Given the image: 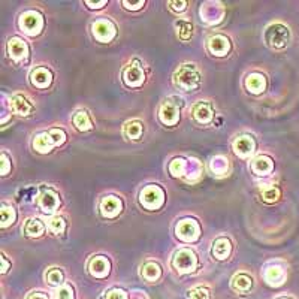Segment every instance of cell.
I'll list each match as a JSON object with an SVG mask.
<instances>
[{"instance_id":"obj_32","label":"cell","mask_w":299,"mask_h":299,"mask_svg":"<svg viewBox=\"0 0 299 299\" xmlns=\"http://www.w3.org/2000/svg\"><path fill=\"white\" fill-rule=\"evenodd\" d=\"M262 197H263L265 202L272 204V202L278 201V197H280V190H278L277 187H274V186L267 187V189H263V191H262Z\"/></svg>"},{"instance_id":"obj_36","label":"cell","mask_w":299,"mask_h":299,"mask_svg":"<svg viewBox=\"0 0 299 299\" xmlns=\"http://www.w3.org/2000/svg\"><path fill=\"white\" fill-rule=\"evenodd\" d=\"M184 164H186V162H184L183 159H175V160L171 163V166H169V169H171L172 175H175V177L181 175V174H183V171H184Z\"/></svg>"},{"instance_id":"obj_40","label":"cell","mask_w":299,"mask_h":299,"mask_svg":"<svg viewBox=\"0 0 299 299\" xmlns=\"http://www.w3.org/2000/svg\"><path fill=\"white\" fill-rule=\"evenodd\" d=\"M123 5H124V8H126V9H132V11H136V9H141V6H144V2L141 0V2H138L136 5H130L129 2H123Z\"/></svg>"},{"instance_id":"obj_16","label":"cell","mask_w":299,"mask_h":299,"mask_svg":"<svg viewBox=\"0 0 299 299\" xmlns=\"http://www.w3.org/2000/svg\"><path fill=\"white\" fill-rule=\"evenodd\" d=\"M30 81L38 88H47L53 81V75L47 68H36L30 74Z\"/></svg>"},{"instance_id":"obj_25","label":"cell","mask_w":299,"mask_h":299,"mask_svg":"<svg viewBox=\"0 0 299 299\" xmlns=\"http://www.w3.org/2000/svg\"><path fill=\"white\" fill-rule=\"evenodd\" d=\"M253 287V278L247 274H238L232 280V289L237 292H248Z\"/></svg>"},{"instance_id":"obj_7","label":"cell","mask_w":299,"mask_h":299,"mask_svg":"<svg viewBox=\"0 0 299 299\" xmlns=\"http://www.w3.org/2000/svg\"><path fill=\"white\" fill-rule=\"evenodd\" d=\"M177 237L183 241H194L199 237V224L191 220V218H184L177 224Z\"/></svg>"},{"instance_id":"obj_13","label":"cell","mask_w":299,"mask_h":299,"mask_svg":"<svg viewBox=\"0 0 299 299\" xmlns=\"http://www.w3.org/2000/svg\"><path fill=\"white\" fill-rule=\"evenodd\" d=\"M109 268H111L109 260L107 257H104V256H96L88 263V271H90V274L93 277H97V278L107 277L109 274Z\"/></svg>"},{"instance_id":"obj_34","label":"cell","mask_w":299,"mask_h":299,"mask_svg":"<svg viewBox=\"0 0 299 299\" xmlns=\"http://www.w3.org/2000/svg\"><path fill=\"white\" fill-rule=\"evenodd\" d=\"M177 27H178V36L184 41H187L189 38L191 36V26L189 23H184V21H180L177 23Z\"/></svg>"},{"instance_id":"obj_28","label":"cell","mask_w":299,"mask_h":299,"mask_svg":"<svg viewBox=\"0 0 299 299\" xmlns=\"http://www.w3.org/2000/svg\"><path fill=\"white\" fill-rule=\"evenodd\" d=\"M74 124L77 126L78 130H82V132L91 129V121H90L87 112H84V111H80V112L75 114V117H74Z\"/></svg>"},{"instance_id":"obj_29","label":"cell","mask_w":299,"mask_h":299,"mask_svg":"<svg viewBox=\"0 0 299 299\" xmlns=\"http://www.w3.org/2000/svg\"><path fill=\"white\" fill-rule=\"evenodd\" d=\"M15 210L12 207H6L3 205L2 207V227H8L9 224H12L15 221Z\"/></svg>"},{"instance_id":"obj_17","label":"cell","mask_w":299,"mask_h":299,"mask_svg":"<svg viewBox=\"0 0 299 299\" xmlns=\"http://www.w3.org/2000/svg\"><path fill=\"white\" fill-rule=\"evenodd\" d=\"M234 150L240 157H248L254 151V141L250 136H240L234 142Z\"/></svg>"},{"instance_id":"obj_12","label":"cell","mask_w":299,"mask_h":299,"mask_svg":"<svg viewBox=\"0 0 299 299\" xmlns=\"http://www.w3.org/2000/svg\"><path fill=\"white\" fill-rule=\"evenodd\" d=\"M121 211V201L115 196H105L101 202V214L104 217H117Z\"/></svg>"},{"instance_id":"obj_4","label":"cell","mask_w":299,"mask_h":299,"mask_svg":"<svg viewBox=\"0 0 299 299\" xmlns=\"http://www.w3.org/2000/svg\"><path fill=\"white\" fill-rule=\"evenodd\" d=\"M139 201L147 210H159L163 205L164 193L159 186H147L141 191Z\"/></svg>"},{"instance_id":"obj_20","label":"cell","mask_w":299,"mask_h":299,"mask_svg":"<svg viewBox=\"0 0 299 299\" xmlns=\"http://www.w3.org/2000/svg\"><path fill=\"white\" fill-rule=\"evenodd\" d=\"M251 169L257 175H268V174H271L272 169H274V163H272V160L268 156H259V157H256L253 160Z\"/></svg>"},{"instance_id":"obj_3","label":"cell","mask_w":299,"mask_h":299,"mask_svg":"<svg viewBox=\"0 0 299 299\" xmlns=\"http://www.w3.org/2000/svg\"><path fill=\"white\" fill-rule=\"evenodd\" d=\"M290 41V31L284 24L275 23L271 24L265 31V42L275 50L284 48Z\"/></svg>"},{"instance_id":"obj_22","label":"cell","mask_w":299,"mask_h":299,"mask_svg":"<svg viewBox=\"0 0 299 299\" xmlns=\"http://www.w3.org/2000/svg\"><path fill=\"white\" fill-rule=\"evenodd\" d=\"M265 78L262 77V75H259V74H251V75H248L247 77V80H245V87H247V90L250 91V93H254V94H257V93H262L263 90H265Z\"/></svg>"},{"instance_id":"obj_43","label":"cell","mask_w":299,"mask_h":299,"mask_svg":"<svg viewBox=\"0 0 299 299\" xmlns=\"http://www.w3.org/2000/svg\"><path fill=\"white\" fill-rule=\"evenodd\" d=\"M2 262H3V268H2V272H6L8 271V267H9V263L6 262L5 256H2Z\"/></svg>"},{"instance_id":"obj_8","label":"cell","mask_w":299,"mask_h":299,"mask_svg":"<svg viewBox=\"0 0 299 299\" xmlns=\"http://www.w3.org/2000/svg\"><path fill=\"white\" fill-rule=\"evenodd\" d=\"M93 35L99 42H109L115 36V26L108 20H97L93 23Z\"/></svg>"},{"instance_id":"obj_11","label":"cell","mask_w":299,"mask_h":299,"mask_svg":"<svg viewBox=\"0 0 299 299\" xmlns=\"http://www.w3.org/2000/svg\"><path fill=\"white\" fill-rule=\"evenodd\" d=\"M159 117H160V121L163 124H166V126H175L178 123V118H180L178 107L174 102L166 101L163 105H162V108H160Z\"/></svg>"},{"instance_id":"obj_10","label":"cell","mask_w":299,"mask_h":299,"mask_svg":"<svg viewBox=\"0 0 299 299\" xmlns=\"http://www.w3.org/2000/svg\"><path fill=\"white\" fill-rule=\"evenodd\" d=\"M38 205H39V208L45 214H53L55 210L58 208V205H60L58 194L53 190H44L41 193V196H39Z\"/></svg>"},{"instance_id":"obj_24","label":"cell","mask_w":299,"mask_h":299,"mask_svg":"<svg viewBox=\"0 0 299 299\" xmlns=\"http://www.w3.org/2000/svg\"><path fill=\"white\" fill-rule=\"evenodd\" d=\"M141 274H142V277H144L147 281H156V280L160 278L162 270H160L159 263H156V262H147V263L142 267Z\"/></svg>"},{"instance_id":"obj_2","label":"cell","mask_w":299,"mask_h":299,"mask_svg":"<svg viewBox=\"0 0 299 299\" xmlns=\"http://www.w3.org/2000/svg\"><path fill=\"white\" fill-rule=\"evenodd\" d=\"M66 141V134L60 129H51L50 132H42L35 136L33 148L38 153H50L54 147L61 145Z\"/></svg>"},{"instance_id":"obj_35","label":"cell","mask_w":299,"mask_h":299,"mask_svg":"<svg viewBox=\"0 0 299 299\" xmlns=\"http://www.w3.org/2000/svg\"><path fill=\"white\" fill-rule=\"evenodd\" d=\"M55 299H74V290L71 286L64 284L55 292Z\"/></svg>"},{"instance_id":"obj_1","label":"cell","mask_w":299,"mask_h":299,"mask_svg":"<svg viewBox=\"0 0 299 299\" xmlns=\"http://www.w3.org/2000/svg\"><path fill=\"white\" fill-rule=\"evenodd\" d=\"M175 87L184 91H194L201 85V75L194 64H183L174 74Z\"/></svg>"},{"instance_id":"obj_26","label":"cell","mask_w":299,"mask_h":299,"mask_svg":"<svg viewBox=\"0 0 299 299\" xmlns=\"http://www.w3.org/2000/svg\"><path fill=\"white\" fill-rule=\"evenodd\" d=\"M44 224L41 220L38 218H30L27 220V223L24 224V234L30 237V238H36V237H41L44 234Z\"/></svg>"},{"instance_id":"obj_44","label":"cell","mask_w":299,"mask_h":299,"mask_svg":"<svg viewBox=\"0 0 299 299\" xmlns=\"http://www.w3.org/2000/svg\"><path fill=\"white\" fill-rule=\"evenodd\" d=\"M280 299H289V298H280Z\"/></svg>"},{"instance_id":"obj_23","label":"cell","mask_w":299,"mask_h":299,"mask_svg":"<svg viewBox=\"0 0 299 299\" xmlns=\"http://www.w3.org/2000/svg\"><path fill=\"white\" fill-rule=\"evenodd\" d=\"M284 278H286V272H284L283 268H280V267H270L265 271V280L271 286H280V284H283L284 283Z\"/></svg>"},{"instance_id":"obj_9","label":"cell","mask_w":299,"mask_h":299,"mask_svg":"<svg viewBox=\"0 0 299 299\" xmlns=\"http://www.w3.org/2000/svg\"><path fill=\"white\" fill-rule=\"evenodd\" d=\"M123 80L126 82V85H129V87H139L145 80V74H144L142 68L135 61L124 69Z\"/></svg>"},{"instance_id":"obj_27","label":"cell","mask_w":299,"mask_h":299,"mask_svg":"<svg viewBox=\"0 0 299 299\" xmlns=\"http://www.w3.org/2000/svg\"><path fill=\"white\" fill-rule=\"evenodd\" d=\"M142 123L141 121H129V123H126V126H124V135L127 136L129 139H139L141 135H142Z\"/></svg>"},{"instance_id":"obj_14","label":"cell","mask_w":299,"mask_h":299,"mask_svg":"<svg viewBox=\"0 0 299 299\" xmlns=\"http://www.w3.org/2000/svg\"><path fill=\"white\" fill-rule=\"evenodd\" d=\"M27 45H26V42L23 39H20V38L9 39V42H8V53H9L12 60L20 61V60L26 58L27 57Z\"/></svg>"},{"instance_id":"obj_33","label":"cell","mask_w":299,"mask_h":299,"mask_svg":"<svg viewBox=\"0 0 299 299\" xmlns=\"http://www.w3.org/2000/svg\"><path fill=\"white\" fill-rule=\"evenodd\" d=\"M189 299H210V290L207 287H194L189 292Z\"/></svg>"},{"instance_id":"obj_30","label":"cell","mask_w":299,"mask_h":299,"mask_svg":"<svg viewBox=\"0 0 299 299\" xmlns=\"http://www.w3.org/2000/svg\"><path fill=\"white\" fill-rule=\"evenodd\" d=\"M48 227H50V230L55 234V235H60V234H63L64 232V229H66V221H64V218L60 217V216H57V217H53L50 220V223H48Z\"/></svg>"},{"instance_id":"obj_19","label":"cell","mask_w":299,"mask_h":299,"mask_svg":"<svg viewBox=\"0 0 299 299\" xmlns=\"http://www.w3.org/2000/svg\"><path fill=\"white\" fill-rule=\"evenodd\" d=\"M193 117L197 123H202V124H207L213 120L214 117V112H213V108L208 105V104H197L194 108H193Z\"/></svg>"},{"instance_id":"obj_42","label":"cell","mask_w":299,"mask_h":299,"mask_svg":"<svg viewBox=\"0 0 299 299\" xmlns=\"http://www.w3.org/2000/svg\"><path fill=\"white\" fill-rule=\"evenodd\" d=\"M28 299H48L47 295H44V293H33V295H30Z\"/></svg>"},{"instance_id":"obj_38","label":"cell","mask_w":299,"mask_h":299,"mask_svg":"<svg viewBox=\"0 0 299 299\" xmlns=\"http://www.w3.org/2000/svg\"><path fill=\"white\" fill-rule=\"evenodd\" d=\"M2 175H6L9 172V159L6 154H2Z\"/></svg>"},{"instance_id":"obj_37","label":"cell","mask_w":299,"mask_h":299,"mask_svg":"<svg viewBox=\"0 0 299 299\" xmlns=\"http://www.w3.org/2000/svg\"><path fill=\"white\" fill-rule=\"evenodd\" d=\"M107 299H126V293L120 289H114V290L108 292Z\"/></svg>"},{"instance_id":"obj_6","label":"cell","mask_w":299,"mask_h":299,"mask_svg":"<svg viewBox=\"0 0 299 299\" xmlns=\"http://www.w3.org/2000/svg\"><path fill=\"white\" fill-rule=\"evenodd\" d=\"M44 26V20L42 15L36 11H27L20 17V27L23 31H26L27 35H38Z\"/></svg>"},{"instance_id":"obj_41","label":"cell","mask_w":299,"mask_h":299,"mask_svg":"<svg viewBox=\"0 0 299 299\" xmlns=\"http://www.w3.org/2000/svg\"><path fill=\"white\" fill-rule=\"evenodd\" d=\"M104 5H107V2H105V0H104V2H99V3L87 2V6H88V8H91V9H99V8H102Z\"/></svg>"},{"instance_id":"obj_39","label":"cell","mask_w":299,"mask_h":299,"mask_svg":"<svg viewBox=\"0 0 299 299\" xmlns=\"http://www.w3.org/2000/svg\"><path fill=\"white\" fill-rule=\"evenodd\" d=\"M169 5L175 9V11H184L186 9V2H169Z\"/></svg>"},{"instance_id":"obj_15","label":"cell","mask_w":299,"mask_h":299,"mask_svg":"<svg viewBox=\"0 0 299 299\" xmlns=\"http://www.w3.org/2000/svg\"><path fill=\"white\" fill-rule=\"evenodd\" d=\"M208 50L214 55H226L230 50L229 39L223 35H216L208 41Z\"/></svg>"},{"instance_id":"obj_5","label":"cell","mask_w":299,"mask_h":299,"mask_svg":"<svg viewBox=\"0 0 299 299\" xmlns=\"http://www.w3.org/2000/svg\"><path fill=\"white\" fill-rule=\"evenodd\" d=\"M172 267L178 272H181V274L190 272L197 267V257L189 248H181V250H178L174 254Z\"/></svg>"},{"instance_id":"obj_31","label":"cell","mask_w":299,"mask_h":299,"mask_svg":"<svg viewBox=\"0 0 299 299\" xmlns=\"http://www.w3.org/2000/svg\"><path fill=\"white\" fill-rule=\"evenodd\" d=\"M47 281L51 284V286H60L63 283V272L60 271L58 268H53L50 271L47 272Z\"/></svg>"},{"instance_id":"obj_21","label":"cell","mask_w":299,"mask_h":299,"mask_svg":"<svg viewBox=\"0 0 299 299\" xmlns=\"http://www.w3.org/2000/svg\"><path fill=\"white\" fill-rule=\"evenodd\" d=\"M232 251V244L227 238H218L213 244V256L220 260L227 259Z\"/></svg>"},{"instance_id":"obj_18","label":"cell","mask_w":299,"mask_h":299,"mask_svg":"<svg viewBox=\"0 0 299 299\" xmlns=\"http://www.w3.org/2000/svg\"><path fill=\"white\" fill-rule=\"evenodd\" d=\"M11 109L18 115H28L33 111V105L27 97H24L21 94H17L11 99Z\"/></svg>"}]
</instances>
